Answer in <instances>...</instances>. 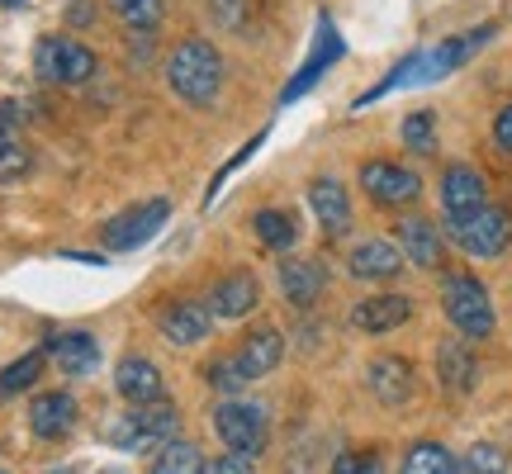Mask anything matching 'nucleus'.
<instances>
[{
  "mask_svg": "<svg viewBox=\"0 0 512 474\" xmlns=\"http://www.w3.org/2000/svg\"><path fill=\"white\" fill-rule=\"evenodd\" d=\"M489 204V185L479 176L475 166H446V176H441V209H446V219L460 223L470 219L475 209Z\"/></svg>",
  "mask_w": 512,
  "mask_h": 474,
  "instance_id": "nucleus-9",
  "label": "nucleus"
},
{
  "mask_svg": "<svg viewBox=\"0 0 512 474\" xmlns=\"http://www.w3.org/2000/svg\"><path fill=\"white\" fill-rule=\"evenodd\" d=\"M479 375V361L470 351V337H446L437 347V380L446 394H470Z\"/></svg>",
  "mask_w": 512,
  "mask_h": 474,
  "instance_id": "nucleus-12",
  "label": "nucleus"
},
{
  "mask_svg": "<svg viewBox=\"0 0 512 474\" xmlns=\"http://www.w3.org/2000/svg\"><path fill=\"white\" fill-rule=\"evenodd\" d=\"M309 204H313V214H318V223H323V233H328V237H342L351 228L347 185L328 181V176H318V181L309 185Z\"/></svg>",
  "mask_w": 512,
  "mask_h": 474,
  "instance_id": "nucleus-17",
  "label": "nucleus"
},
{
  "mask_svg": "<svg viewBox=\"0 0 512 474\" xmlns=\"http://www.w3.org/2000/svg\"><path fill=\"white\" fill-rule=\"evenodd\" d=\"M34 67L43 81H53V86H81V81H91L95 76V53L86 43H76V38H43L34 53Z\"/></svg>",
  "mask_w": 512,
  "mask_h": 474,
  "instance_id": "nucleus-6",
  "label": "nucleus"
},
{
  "mask_svg": "<svg viewBox=\"0 0 512 474\" xmlns=\"http://www.w3.org/2000/svg\"><path fill=\"white\" fill-rule=\"evenodd\" d=\"M48 474H76V470H48Z\"/></svg>",
  "mask_w": 512,
  "mask_h": 474,
  "instance_id": "nucleus-39",
  "label": "nucleus"
},
{
  "mask_svg": "<svg viewBox=\"0 0 512 474\" xmlns=\"http://www.w3.org/2000/svg\"><path fill=\"white\" fill-rule=\"evenodd\" d=\"M256 299H261L256 275L233 271L228 280H219V285H214V294H209V313H214V318H242V313L256 309Z\"/></svg>",
  "mask_w": 512,
  "mask_h": 474,
  "instance_id": "nucleus-20",
  "label": "nucleus"
},
{
  "mask_svg": "<svg viewBox=\"0 0 512 474\" xmlns=\"http://www.w3.org/2000/svg\"><path fill=\"white\" fill-rule=\"evenodd\" d=\"M204 474H256V456H242V451H228V456L209 460Z\"/></svg>",
  "mask_w": 512,
  "mask_h": 474,
  "instance_id": "nucleus-35",
  "label": "nucleus"
},
{
  "mask_svg": "<svg viewBox=\"0 0 512 474\" xmlns=\"http://www.w3.org/2000/svg\"><path fill=\"white\" fill-rule=\"evenodd\" d=\"M166 81H171V91L181 95V100L209 105L223 86V57L204 38H190V43H181L176 53L166 57Z\"/></svg>",
  "mask_w": 512,
  "mask_h": 474,
  "instance_id": "nucleus-2",
  "label": "nucleus"
},
{
  "mask_svg": "<svg viewBox=\"0 0 512 474\" xmlns=\"http://www.w3.org/2000/svg\"><path fill=\"white\" fill-rule=\"evenodd\" d=\"M403 143L413 147L418 157H427V152H437V114L432 110H418L403 119Z\"/></svg>",
  "mask_w": 512,
  "mask_h": 474,
  "instance_id": "nucleus-30",
  "label": "nucleus"
},
{
  "mask_svg": "<svg viewBox=\"0 0 512 474\" xmlns=\"http://www.w3.org/2000/svg\"><path fill=\"white\" fill-rule=\"evenodd\" d=\"M43 361H48V351H29V356H19V361L5 365V370H0V399L24 394V389L43 375Z\"/></svg>",
  "mask_w": 512,
  "mask_h": 474,
  "instance_id": "nucleus-27",
  "label": "nucleus"
},
{
  "mask_svg": "<svg viewBox=\"0 0 512 474\" xmlns=\"http://www.w3.org/2000/svg\"><path fill=\"white\" fill-rule=\"evenodd\" d=\"M451 237H456L470 256H498V252H508V242H512V214L484 204V209H475L470 219L451 223Z\"/></svg>",
  "mask_w": 512,
  "mask_h": 474,
  "instance_id": "nucleus-7",
  "label": "nucleus"
},
{
  "mask_svg": "<svg viewBox=\"0 0 512 474\" xmlns=\"http://www.w3.org/2000/svg\"><path fill=\"white\" fill-rule=\"evenodd\" d=\"M494 143L503 147V152H512V105H508V110H498V119H494Z\"/></svg>",
  "mask_w": 512,
  "mask_h": 474,
  "instance_id": "nucleus-36",
  "label": "nucleus"
},
{
  "mask_svg": "<svg viewBox=\"0 0 512 474\" xmlns=\"http://www.w3.org/2000/svg\"><path fill=\"white\" fill-rule=\"evenodd\" d=\"M166 214H171L166 200H147V204H138V209H128V214H119L114 223H105V247H114V252L138 247V242H147V237L162 228Z\"/></svg>",
  "mask_w": 512,
  "mask_h": 474,
  "instance_id": "nucleus-10",
  "label": "nucleus"
},
{
  "mask_svg": "<svg viewBox=\"0 0 512 474\" xmlns=\"http://www.w3.org/2000/svg\"><path fill=\"white\" fill-rule=\"evenodd\" d=\"M280 356H285V337L275 328H256V332H247V342H242L238 365L247 370V380H261V375H271L275 365H280Z\"/></svg>",
  "mask_w": 512,
  "mask_h": 474,
  "instance_id": "nucleus-24",
  "label": "nucleus"
},
{
  "mask_svg": "<svg viewBox=\"0 0 512 474\" xmlns=\"http://www.w3.org/2000/svg\"><path fill=\"white\" fill-rule=\"evenodd\" d=\"M24 171H29V152L15 147L5 133H0V181H15V176H24Z\"/></svg>",
  "mask_w": 512,
  "mask_h": 474,
  "instance_id": "nucleus-34",
  "label": "nucleus"
},
{
  "mask_svg": "<svg viewBox=\"0 0 512 474\" xmlns=\"http://www.w3.org/2000/svg\"><path fill=\"white\" fill-rule=\"evenodd\" d=\"M399 474H460V460L441 441H418V446H408Z\"/></svg>",
  "mask_w": 512,
  "mask_h": 474,
  "instance_id": "nucleus-25",
  "label": "nucleus"
},
{
  "mask_svg": "<svg viewBox=\"0 0 512 474\" xmlns=\"http://www.w3.org/2000/svg\"><path fill=\"white\" fill-rule=\"evenodd\" d=\"M19 119H24V114H19V105H10V100H5V105H0V133H10Z\"/></svg>",
  "mask_w": 512,
  "mask_h": 474,
  "instance_id": "nucleus-37",
  "label": "nucleus"
},
{
  "mask_svg": "<svg viewBox=\"0 0 512 474\" xmlns=\"http://www.w3.org/2000/svg\"><path fill=\"white\" fill-rule=\"evenodd\" d=\"M214 432L228 451H242V456H261L266 441H271V422H266V408L242 399H228L214 408Z\"/></svg>",
  "mask_w": 512,
  "mask_h": 474,
  "instance_id": "nucleus-5",
  "label": "nucleus"
},
{
  "mask_svg": "<svg viewBox=\"0 0 512 474\" xmlns=\"http://www.w3.org/2000/svg\"><path fill=\"white\" fill-rule=\"evenodd\" d=\"M72 427H76V399L72 394L53 389V394H38V399L29 403V432H34L38 441L67 437Z\"/></svg>",
  "mask_w": 512,
  "mask_h": 474,
  "instance_id": "nucleus-13",
  "label": "nucleus"
},
{
  "mask_svg": "<svg viewBox=\"0 0 512 474\" xmlns=\"http://www.w3.org/2000/svg\"><path fill=\"white\" fill-rule=\"evenodd\" d=\"M332 474H384V460L375 451H342L332 460Z\"/></svg>",
  "mask_w": 512,
  "mask_h": 474,
  "instance_id": "nucleus-33",
  "label": "nucleus"
},
{
  "mask_svg": "<svg viewBox=\"0 0 512 474\" xmlns=\"http://www.w3.org/2000/svg\"><path fill=\"white\" fill-rule=\"evenodd\" d=\"M252 223H256V242L271 247V252H285V247H294V237H299V223L285 209H261Z\"/></svg>",
  "mask_w": 512,
  "mask_h": 474,
  "instance_id": "nucleus-26",
  "label": "nucleus"
},
{
  "mask_svg": "<svg viewBox=\"0 0 512 474\" xmlns=\"http://www.w3.org/2000/svg\"><path fill=\"white\" fill-rule=\"evenodd\" d=\"M110 5L133 34H152L162 24V0H110Z\"/></svg>",
  "mask_w": 512,
  "mask_h": 474,
  "instance_id": "nucleus-29",
  "label": "nucleus"
},
{
  "mask_svg": "<svg viewBox=\"0 0 512 474\" xmlns=\"http://www.w3.org/2000/svg\"><path fill=\"white\" fill-rule=\"evenodd\" d=\"M337 57H342V34H337V29H332V19L323 15V19H318V43H313L309 62L299 67V76H294L290 86H285V95H280V100H285V105H290V100H299V95L309 91L313 81H318V76L328 72V67L337 62Z\"/></svg>",
  "mask_w": 512,
  "mask_h": 474,
  "instance_id": "nucleus-14",
  "label": "nucleus"
},
{
  "mask_svg": "<svg viewBox=\"0 0 512 474\" xmlns=\"http://www.w3.org/2000/svg\"><path fill=\"white\" fill-rule=\"evenodd\" d=\"M152 474H204V460L190 441L171 437L162 451H157V460H152Z\"/></svg>",
  "mask_w": 512,
  "mask_h": 474,
  "instance_id": "nucleus-28",
  "label": "nucleus"
},
{
  "mask_svg": "<svg viewBox=\"0 0 512 474\" xmlns=\"http://www.w3.org/2000/svg\"><path fill=\"white\" fill-rule=\"evenodd\" d=\"M361 185L366 195L384 209H399V204H413L422 195V181L399 162H366L361 166Z\"/></svg>",
  "mask_w": 512,
  "mask_h": 474,
  "instance_id": "nucleus-8",
  "label": "nucleus"
},
{
  "mask_svg": "<svg viewBox=\"0 0 512 474\" xmlns=\"http://www.w3.org/2000/svg\"><path fill=\"white\" fill-rule=\"evenodd\" d=\"M370 380V394L389 408H399V403L413 399V365L403 361V356H375L366 370Z\"/></svg>",
  "mask_w": 512,
  "mask_h": 474,
  "instance_id": "nucleus-15",
  "label": "nucleus"
},
{
  "mask_svg": "<svg viewBox=\"0 0 512 474\" xmlns=\"http://www.w3.org/2000/svg\"><path fill=\"white\" fill-rule=\"evenodd\" d=\"M219 5H242V0H219Z\"/></svg>",
  "mask_w": 512,
  "mask_h": 474,
  "instance_id": "nucleus-38",
  "label": "nucleus"
},
{
  "mask_svg": "<svg viewBox=\"0 0 512 474\" xmlns=\"http://www.w3.org/2000/svg\"><path fill=\"white\" fill-rule=\"evenodd\" d=\"M494 38V24H484V29H470L465 38H451V43H441V48H427V53H413L408 62H399L394 67V76H384L375 91L361 95V105H370V100H380L384 91H399V86H418V81H441V76H451L460 67V62H470V57L484 48Z\"/></svg>",
  "mask_w": 512,
  "mask_h": 474,
  "instance_id": "nucleus-1",
  "label": "nucleus"
},
{
  "mask_svg": "<svg viewBox=\"0 0 512 474\" xmlns=\"http://www.w3.org/2000/svg\"><path fill=\"white\" fill-rule=\"evenodd\" d=\"M408 318H413L408 294H375V299H361V304L351 309V328H361V332H394V328H403Z\"/></svg>",
  "mask_w": 512,
  "mask_h": 474,
  "instance_id": "nucleus-16",
  "label": "nucleus"
},
{
  "mask_svg": "<svg viewBox=\"0 0 512 474\" xmlns=\"http://www.w3.org/2000/svg\"><path fill=\"white\" fill-rule=\"evenodd\" d=\"M441 309H446V318H451V328L460 337H470V342L494 337V304H489V290L479 285L475 275H446Z\"/></svg>",
  "mask_w": 512,
  "mask_h": 474,
  "instance_id": "nucleus-4",
  "label": "nucleus"
},
{
  "mask_svg": "<svg viewBox=\"0 0 512 474\" xmlns=\"http://www.w3.org/2000/svg\"><path fill=\"white\" fill-rule=\"evenodd\" d=\"M399 247H403V256H408L413 266H422V271H437V266H441V233H437V223L403 219L399 223Z\"/></svg>",
  "mask_w": 512,
  "mask_h": 474,
  "instance_id": "nucleus-23",
  "label": "nucleus"
},
{
  "mask_svg": "<svg viewBox=\"0 0 512 474\" xmlns=\"http://www.w3.org/2000/svg\"><path fill=\"white\" fill-rule=\"evenodd\" d=\"M209 318L214 313L204 309V304H190V299H176V304H166L157 313V328L171 347H200L204 337H209Z\"/></svg>",
  "mask_w": 512,
  "mask_h": 474,
  "instance_id": "nucleus-11",
  "label": "nucleus"
},
{
  "mask_svg": "<svg viewBox=\"0 0 512 474\" xmlns=\"http://www.w3.org/2000/svg\"><path fill=\"white\" fill-rule=\"evenodd\" d=\"M399 271H403V252L394 242H384V237H370V242H361L351 252V275L356 280H394Z\"/></svg>",
  "mask_w": 512,
  "mask_h": 474,
  "instance_id": "nucleus-22",
  "label": "nucleus"
},
{
  "mask_svg": "<svg viewBox=\"0 0 512 474\" xmlns=\"http://www.w3.org/2000/svg\"><path fill=\"white\" fill-rule=\"evenodd\" d=\"M508 451L503 446H494V441H479V446H470L465 451V470L470 474H508Z\"/></svg>",
  "mask_w": 512,
  "mask_h": 474,
  "instance_id": "nucleus-31",
  "label": "nucleus"
},
{
  "mask_svg": "<svg viewBox=\"0 0 512 474\" xmlns=\"http://www.w3.org/2000/svg\"><path fill=\"white\" fill-rule=\"evenodd\" d=\"M114 389L124 394L128 403H157L162 399V375L147 356H124L114 365Z\"/></svg>",
  "mask_w": 512,
  "mask_h": 474,
  "instance_id": "nucleus-18",
  "label": "nucleus"
},
{
  "mask_svg": "<svg viewBox=\"0 0 512 474\" xmlns=\"http://www.w3.org/2000/svg\"><path fill=\"white\" fill-rule=\"evenodd\" d=\"M323 285H328V271H323V261H280V290H285V299H290L294 309H309L313 299L323 294Z\"/></svg>",
  "mask_w": 512,
  "mask_h": 474,
  "instance_id": "nucleus-19",
  "label": "nucleus"
},
{
  "mask_svg": "<svg viewBox=\"0 0 512 474\" xmlns=\"http://www.w3.org/2000/svg\"><path fill=\"white\" fill-rule=\"evenodd\" d=\"M181 427V413L166 399L157 403H133V413H119V418L105 427V441L119 446V451H152V446H166Z\"/></svg>",
  "mask_w": 512,
  "mask_h": 474,
  "instance_id": "nucleus-3",
  "label": "nucleus"
},
{
  "mask_svg": "<svg viewBox=\"0 0 512 474\" xmlns=\"http://www.w3.org/2000/svg\"><path fill=\"white\" fill-rule=\"evenodd\" d=\"M100 474H128V470H100Z\"/></svg>",
  "mask_w": 512,
  "mask_h": 474,
  "instance_id": "nucleus-40",
  "label": "nucleus"
},
{
  "mask_svg": "<svg viewBox=\"0 0 512 474\" xmlns=\"http://www.w3.org/2000/svg\"><path fill=\"white\" fill-rule=\"evenodd\" d=\"M209 384H214L219 394H238L242 384H252V380H247V370L238 365V356H223V361L209 365Z\"/></svg>",
  "mask_w": 512,
  "mask_h": 474,
  "instance_id": "nucleus-32",
  "label": "nucleus"
},
{
  "mask_svg": "<svg viewBox=\"0 0 512 474\" xmlns=\"http://www.w3.org/2000/svg\"><path fill=\"white\" fill-rule=\"evenodd\" d=\"M48 356L62 365V375H91L100 365V347L91 332H57L48 337Z\"/></svg>",
  "mask_w": 512,
  "mask_h": 474,
  "instance_id": "nucleus-21",
  "label": "nucleus"
}]
</instances>
